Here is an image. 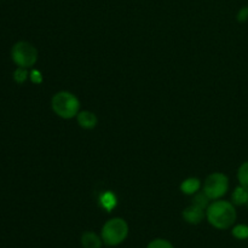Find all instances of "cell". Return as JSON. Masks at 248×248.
<instances>
[{
	"mask_svg": "<svg viewBox=\"0 0 248 248\" xmlns=\"http://www.w3.org/2000/svg\"><path fill=\"white\" fill-rule=\"evenodd\" d=\"M236 210L232 202L225 200H215L206 208V218L213 228L227 230L236 222Z\"/></svg>",
	"mask_w": 248,
	"mask_h": 248,
	"instance_id": "cell-1",
	"label": "cell"
},
{
	"mask_svg": "<svg viewBox=\"0 0 248 248\" xmlns=\"http://www.w3.org/2000/svg\"><path fill=\"white\" fill-rule=\"evenodd\" d=\"M51 108L60 118L69 120L77 118L80 111V101L74 93L69 91H60L53 94L51 99Z\"/></svg>",
	"mask_w": 248,
	"mask_h": 248,
	"instance_id": "cell-2",
	"label": "cell"
},
{
	"mask_svg": "<svg viewBox=\"0 0 248 248\" xmlns=\"http://www.w3.org/2000/svg\"><path fill=\"white\" fill-rule=\"evenodd\" d=\"M128 236V224L123 218H111L102 227L101 237L107 246H118Z\"/></svg>",
	"mask_w": 248,
	"mask_h": 248,
	"instance_id": "cell-3",
	"label": "cell"
},
{
	"mask_svg": "<svg viewBox=\"0 0 248 248\" xmlns=\"http://www.w3.org/2000/svg\"><path fill=\"white\" fill-rule=\"evenodd\" d=\"M39 57L38 50L28 41H18L11 48V58L17 67L31 68Z\"/></svg>",
	"mask_w": 248,
	"mask_h": 248,
	"instance_id": "cell-4",
	"label": "cell"
},
{
	"mask_svg": "<svg viewBox=\"0 0 248 248\" xmlns=\"http://www.w3.org/2000/svg\"><path fill=\"white\" fill-rule=\"evenodd\" d=\"M202 190L211 200H219L229 190V178L224 173L215 172L205 179Z\"/></svg>",
	"mask_w": 248,
	"mask_h": 248,
	"instance_id": "cell-5",
	"label": "cell"
},
{
	"mask_svg": "<svg viewBox=\"0 0 248 248\" xmlns=\"http://www.w3.org/2000/svg\"><path fill=\"white\" fill-rule=\"evenodd\" d=\"M182 216H183V219L186 220V223H189V224H193V225H198V224H200L203 219H205L206 212L203 208H201V207H199V206H195L191 203L190 206H188V207L183 211Z\"/></svg>",
	"mask_w": 248,
	"mask_h": 248,
	"instance_id": "cell-6",
	"label": "cell"
},
{
	"mask_svg": "<svg viewBox=\"0 0 248 248\" xmlns=\"http://www.w3.org/2000/svg\"><path fill=\"white\" fill-rule=\"evenodd\" d=\"M77 123L80 127L85 128V130H92L97 126L98 119L93 111L90 110H81L77 115Z\"/></svg>",
	"mask_w": 248,
	"mask_h": 248,
	"instance_id": "cell-7",
	"label": "cell"
},
{
	"mask_svg": "<svg viewBox=\"0 0 248 248\" xmlns=\"http://www.w3.org/2000/svg\"><path fill=\"white\" fill-rule=\"evenodd\" d=\"M103 240L99 235L93 232H85L81 235V246L82 248H101L103 245Z\"/></svg>",
	"mask_w": 248,
	"mask_h": 248,
	"instance_id": "cell-8",
	"label": "cell"
},
{
	"mask_svg": "<svg viewBox=\"0 0 248 248\" xmlns=\"http://www.w3.org/2000/svg\"><path fill=\"white\" fill-rule=\"evenodd\" d=\"M201 189V181L196 177H190L182 182L181 190L186 195H194Z\"/></svg>",
	"mask_w": 248,
	"mask_h": 248,
	"instance_id": "cell-9",
	"label": "cell"
},
{
	"mask_svg": "<svg viewBox=\"0 0 248 248\" xmlns=\"http://www.w3.org/2000/svg\"><path fill=\"white\" fill-rule=\"evenodd\" d=\"M232 200L234 205H237V206L247 205L248 190H246V189L241 186H237V188H235V190L232 191Z\"/></svg>",
	"mask_w": 248,
	"mask_h": 248,
	"instance_id": "cell-10",
	"label": "cell"
},
{
	"mask_svg": "<svg viewBox=\"0 0 248 248\" xmlns=\"http://www.w3.org/2000/svg\"><path fill=\"white\" fill-rule=\"evenodd\" d=\"M99 202H101V205L103 206L108 212H110V211L116 206V196L114 195L113 193H110V191H107V193H104L103 195L101 196Z\"/></svg>",
	"mask_w": 248,
	"mask_h": 248,
	"instance_id": "cell-11",
	"label": "cell"
},
{
	"mask_svg": "<svg viewBox=\"0 0 248 248\" xmlns=\"http://www.w3.org/2000/svg\"><path fill=\"white\" fill-rule=\"evenodd\" d=\"M210 201H211V199L208 198V196L206 195L205 193H203V190L202 191H198L196 194H194L193 205L199 206V207L206 210V208L210 206Z\"/></svg>",
	"mask_w": 248,
	"mask_h": 248,
	"instance_id": "cell-12",
	"label": "cell"
},
{
	"mask_svg": "<svg viewBox=\"0 0 248 248\" xmlns=\"http://www.w3.org/2000/svg\"><path fill=\"white\" fill-rule=\"evenodd\" d=\"M237 179L240 186L248 190V161L244 162L237 170Z\"/></svg>",
	"mask_w": 248,
	"mask_h": 248,
	"instance_id": "cell-13",
	"label": "cell"
},
{
	"mask_svg": "<svg viewBox=\"0 0 248 248\" xmlns=\"http://www.w3.org/2000/svg\"><path fill=\"white\" fill-rule=\"evenodd\" d=\"M232 236H234L235 239L247 240L248 239V225H245V224L236 225V227L232 228Z\"/></svg>",
	"mask_w": 248,
	"mask_h": 248,
	"instance_id": "cell-14",
	"label": "cell"
},
{
	"mask_svg": "<svg viewBox=\"0 0 248 248\" xmlns=\"http://www.w3.org/2000/svg\"><path fill=\"white\" fill-rule=\"evenodd\" d=\"M28 72H27V68H21L18 67L14 73V79L17 84H23L27 79H28Z\"/></svg>",
	"mask_w": 248,
	"mask_h": 248,
	"instance_id": "cell-15",
	"label": "cell"
},
{
	"mask_svg": "<svg viewBox=\"0 0 248 248\" xmlns=\"http://www.w3.org/2000/svg\"><path fill=\"white\" fill-rule=\"evenodd\" d=\"M147 248H174L173 245L165 239H155L148 244Z\"/></svg>",
	"mask_w": 248,
	"mask_h": 248,
	"instance_id": "cell-16",
	"label": "cell"
},
{
	"mask_svg": "<svg viewBox=\"0 0 248 248\" xmlns=\"http://www.w3.org/2000/svg\"><path fill=\"white\" fill-rule=\"evenodd\" d=\"M236 18L239 22H246L247 21L248 19V6H244L239 12H237Z\"/></svg>",
	"mask_w": 248,
	"mask_h": 248,
	"instance_id": "cell-17",
	"label": "cell"
},
{
	"mask_svg": "<svg viewBox=\"0 0 248 248\" xmlns=\"http://www.w3.org/2000/svg\"><path fill=\"white\" fill-rule=\"evenodd\" d=\"M29 77H31V80L34 84H40L43 81V75H41V73L39 70H31Z\"/></svg>",
	"mask_w": 248,
	"mask_h": 248,
	"instance_id": "cell-18",
	"label": "cell"
},
{
	"mask_svg": "<svg viewBox=\"0 0 248 248\" xmlns=\"http://www.w3.org/2000/svg\"><path fill=\"white\" fill-rule=\"evenodd\" d=\"M247 206H248V201H247Z\"/></svg>",
	"mask_w": 248,
	"mask_h": 248,
	"instance_id": "cell-19",
	"label": "cell"
}]
</instances>
